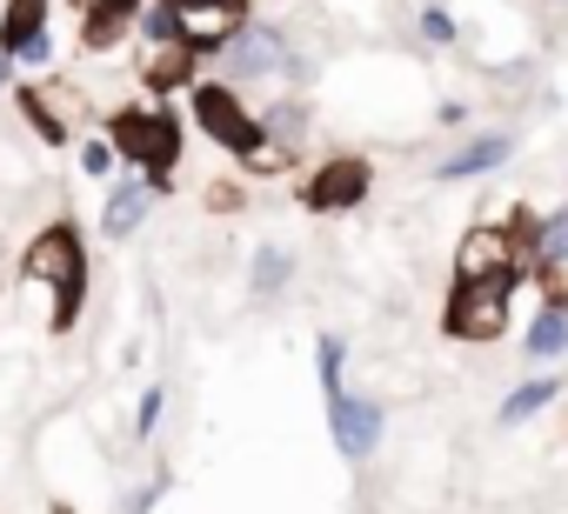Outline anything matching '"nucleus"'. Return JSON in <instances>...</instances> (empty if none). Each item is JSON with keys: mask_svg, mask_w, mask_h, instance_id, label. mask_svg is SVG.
<instances>
[{"mask_svg": "<svg viewBox=\"0 0 568 514\" xmlns=\"http://www.w3.org/2000/svg\"><path fill=\"white\" fill-rule=\"evenodd\" d=\"M21 281H34V288L54 295L48 335H74V321L88 308V234H81V220L54 214L48 227L28 234V247H21Z\"/></svg>", "mask_w": 568, "mask_h": 514, "instance_id": "1", "label": "nucleus"}, {"mask_svg": "<svg viewBox=\"0 0 568 514\" xmlns=\"http://www.w3.org/2000/svg\"><path fill=\"white\" fill-rule=\"evenodd\" d=\"M101 141H108L114 161H121L128 174H141L154 194L174 187V167H181V154H187V127H181V114L161 107V101H128V107H114V114L101 121Z\"/></svg>", "mask_w": 568, "mask_h": 514, "instance_id": "2", "label": "nucleus"}, {"mask_svg": "<svg viewBox=\"0 0 568 514\" xmlns=\"http://www.w3.org/2000/svg\"><path fill=\"white\" fill-rule=\"evenodd\" d=\"M187 114H194V127L221 147V154H234L247 174H281L295 154H281L267 134H261V121H254V107L241 101V88H227V81H194L187 88Z\"/></svg>", "mask_w": 568, "mask_h": 514, "instance_id": "3", "label": "nucleus"}, {"mask_svg": "<svg viewBox=\"0 0 568 514\" xmlns=\"http://www.w3.org/2000/svg\"><path fill=\"white\" fill-rule=\"evenodd\" d=\"M214 61H221V74H227V88H234V81H308V61L288 48V34L267 28V21H241V28L214 48Z\"/></svg>", "mask_w": 568, "mask_h": 514, "instance_id": "4", "label": "nucleus"}, {"mask_svg": "<svg viewBox=\"0 0 568 514\" xmlns=\"http://www.w3.org/2000/svg\"><path fill=\"white\" fill-rule=\"evenodd\" d=\"M508 295L515 275H488V281H455L448 308H442V335L448 341H495L508 328Z\"/></svg>", "mask_w": 568, "mask_h": 514, "instance_id": "5", "label": "nucleus"}, {"mask_svg": "<svg viewBox=\"0 0 568 514\" xmlns=\"http://www.w3.org/2000/svg\"><path fill=\"white\" fill-rule=\"evenodd\" d=\"M8 94H14V107H21V121H28V134H34L41 147H68V141H74V114H81V107H74V88L34 74V81H14Z\"/></svg>", "mask_w": 568, "mask_h": 514, "instance_id": "6", "label": "nucleus"}, {"mask_svg": "<svg viewBox=\"0 0 568 514\" xmlns=\"http://www.w3.org/2000/svg\"><path fill=\"white\" fill-rule=\"evenodd\" d=\"M368 187H375V167H368L362 154H335V161H322V167L302 181V207H308V214H348V207L368 201Z\"/></svg>", "mask_w": 568, "mask_h": 514, "instance_id": "7", "label": "nucleus"}, {"mask_svg": "<svg viewBox=\"0 0 568 514\" xmlns=\"http://www.w3.org/2000/svg\"><path fill=\"white\" fill-rule=\"evenodd\" d=\"M328 434H335L348 467L375 461V448H382V401L375 394H348V388L328 394Z\"/></svg>", "mask_w": 568, "mask_h": 514, "instance_id": "8", "label": "nucleus"}, {"mask_svg": "<svg viewBox=\"0 0 568 514\" xmlns=\"http://www.w3.org/2000/svg\"><path fill=\"white\" fill-rule=\"evenodd\" d=\"M161 8H174V28L201 61L247 21V0H161Z\"/></svg>", "mask_w": 568, "mask_h": 514, "instance_id": "9", "label": "nucleus"}, {"mask_svg": "<svg viewBox=\"0 0 568 514\" xmlns=\"http://www.w3.org/2000/svg\"><path fill=\"white\" fill-rule=\"evenodd\" d=\"M154 201H161V194H154L141 174H114V181H108V201H101V234H108V240H134V234L148 227Z\"/></svg>", "mask_w": 568, "mask_h": 514, "instance_id": "10", "label": "nucleus"}, {"mask_svg": "<svg viewBox=\"0 0 568 514\" xmlns=\"http://www.w3.org/2000/svg\"><path fill=\"white\" fill-rule=\"evenodd\" d=\"M488 275H515L521 281V261L501 227H468L462 247H455V281H488Z\"/></svg>", "mask_w": 568, "mask_h": 514, "instance_id": "11", "label": "nucleus"}, {"mask_svg": "<svg viewBox=\"0 0 568 514\" xmlns=\"http://www.w3.org/2000/svg\"><path fill=\"white\" fill-rule=\"evenodd\" d=\"M154 101H168V94H181V88H194L201 81V54L187 48V41H161V48H148L141 54V74H134Z\"/></svg>", "mask_w": 568, "mask_h": 514, "instance_id": "12", "label": "nucleus"}, {"mask_svg": "<svg viewBox=\"0 0 568 514\" xmlns=\"http://www.w3.org/2000/svg\"><path fill=\"white\" fill-rule=\"evenodd\" d=\"M141 8H148V0H101V8H88L81 14V54H114L134 34Z\"/></svg>", "mask_w": 568, "mask_h": 514, "instance_id": "13", "label": "nucleus"}, {"mask_svg": "<svg viewBox=\"0 0 568 514\" xmlns=\"http://www.w3.org/2000/svg\"><path fill=\"white\" fill-rule=\"evenodd\" d=\"M54 21V0H8L0 8V61H14L28 41H41Z\"/></svg>", "mask_w": 568, "mask_h": 514, "instance_id": "14", "label": "nucleus"}, {"mask_svg": "<svg viewBox=\"0 0 568 514\" xmlns=\"http://www.w3.org/2000/svg\"><path fill=\"white\" fill-rule=\"evenodd\" d=\"M515 154V134H475L468 147H455L442 167H435V181H475V174H488V167H501Z\"/></svg>", "mask_w": 568, "mask_h": 514, "instance_id": "15", "label": "nucleus"}, {"mask_svg": "<svg viewBox=\"0 0 568 514\" xmlns=\"http://www.w3.org/2000/svg\"><path fill=\"white\" fill-rule=\"evenodd\" d=\"M288 281H295V254L281 247V240H261L254 261H247V295L254 301H274V295H288Z\"/></svg>", "mask_w": 568, "mask_h": 514, "instance_id": "16", "label": "nucleus"}, {"mask_svg": "<svg viewBox=\"0 0 568 514\" xmlns=\"http://www.w3.org/2000/svg\"><path fill=\"white\" fill-rule=\"evenodd\" d=\"M561 348H568V295H548L541 315H535L528 335H521V354H528V361H555Z\"/></svg>", "mask_w": 568, "mask_h": 514, "instance_id": "17", "label": "nucleus"}, {"mask_svg": "<svg viewBox=\"0 0 568 514\" xmlns=\"http://www.w3.org/2000/svg\"><path fill=\"white\" fill-rule=\"evenodd\" d=\"M254 121H261V134H267L281 154H295V147L308 141V107H302V101H267Z\"/></svg>", "mask_w": 568, "mask_h": 514, "instance_id": "18", "label": "nucleus"}, {"mask_svg": "<svg viewBox=\"0 0 568 514\" xmlns=\"http://www.w3.org/2000/svg\"><path fill=\"white\" fill-rule=\"evenodd\" d=\"M555 394H561V381H555V374H535V381H521V388H515V394L501 401V428H515V421L541 414V408H548Z\"/></svg>", "mask_w": 568, "mask_h": 514, "instance_id": "19", "label": "nucleus"}, {"mask_svg": "<svg viewBox=\"0 0 568 514\" xmlns=\"http://www.w3.org/2000/svg\"><path fill=\"white\" fill-rule=\"evenodd\" d=\"M568 261V207L541 214V240H535V268H561Z\"/></svg>", "mask_w": 568, "mask_h": 514, "instance_id": "20", "label": "nucleus"}, {"mask_svg": "<svg viewBox=\"0 0 568 514\" xmlns=\"http://www.w3.org/2000/svg\"><path fill=\"white\" fill-rule=\"evenodd\" d=\"M342 368H348V341L342 335H322L315 341V374H322V394H342L348 381H342Z\"/></svg>", "mask_w": 568, "mask_h": 514, "instance_id": "21", "label": "nucleus"}, {"mask_svg": "<svg viewBox=\"0 0 568 514\" xmlns=\"http://www.w3.org/2000/svg\"><path fill=\"white\" fill-rule=\"evenodd\" d=\"M114 167H121L114 147H108L101 134H81V174H88V181H114Z\"/></svg>", "mask_w": 568, "mask_h": 514, "instance_id": "22", "label": "nucleus"}, {"mask_svg": "<svg viewBox=\"0 0 568 514\" xmlns=\"http://www.w3.org/2000/svg\"><path fill=\"white\" fill-rule=\"evenodd\" d=\"M161 414H168V388H148V394H141V408H134V441H154Z\"/></svg>", "mask_w": 568, "mask_h": 514, "instance_id": "23", "label": "nucleus"}, {"mask_svg": "<svg viewBox=\"0 0 568 514\" xmlns=\"http://www.w3.org/2000/svg\"><path fill=\"white\" fill-rule=\"evenodd\" d=\"M422 41H435V48H448V41H455V14H442V8H428V14H422Z\"/></svg>", "mask_w": 568, "mask_h": 514, "instance_id": "24", "label": "nucleus"}, {"mask_svg": "<svg viewBox=\"0 0 568 514\" xmlns=\"http://www.w3.org/2000/svg\"><path fill=\"white\" fill-rule=\"evenodd\" d=\"M207 207H241V187H234V181H214V194H207Z\"/></svg>", "mask_w": 568, "mask_h": 514, "instance_id": "25", "label": "nucleus"}, {"mask_svg": "<svg viewBox=\"0 0 568 514\" xmlns=\"http://www.w3.org/2000/svg\"><path fill=\"white\" fill-rule=\"evenodd\" d=\"M14 81H21V74H14V61H0V94H8Z\"/></svg>", "mask_w": 568, "mask_h": 514, "instance_id": "26", "label": "nucleus"}, {"mask_svg": "<svg viewBox=\"0 0 568 514\" xmlns=\"http://www.w3.org/2000/svg\"><path fill=\"white\" fill-rule=\"evenodd\" d=\"M68 8H74V14H88V8H101V0H68Z\"/></svg>", "mask_w": 568, "mask_h": 514, "instance_id": "27", "label": "nucleus"}, {"mask_svg": "<svg viewBox=\"0 0 568 514\" xmlns=\"http://www.w3.org/2000/svg\"><path fill=\"white\" fill-rule=\"evenodd\" d=\"M48 514H74V507H68V501H54V507H48Z\"/></svg>", "mask_w": 568, "mask_h": 514, "instance_id": "28", "label": "nucleus"}]
</instances>
